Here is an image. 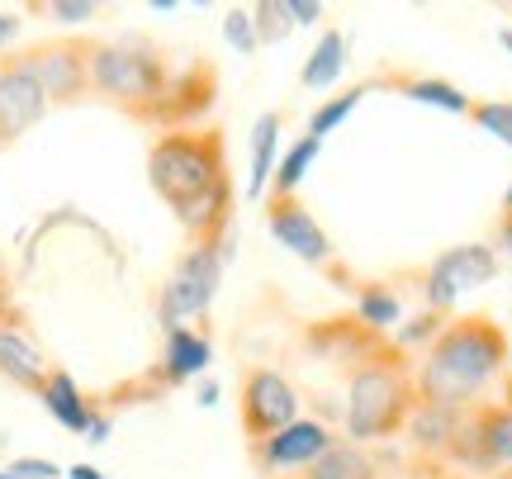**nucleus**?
<instances>
[{
	"label": "nucleus",
	"instance_id": "4468645a",
	"mask_svg": "<svg viewBox=\"0 0 512 479\" xmlns=\"http://www.w3.org/2000/svg\"><path fill=\"white\" fill-rule=\"evenodd\" d=\"M209 356H214V347H209V337H204V332H195V328H166L162 380H166V385H185V380H195V375H204Z\"/></svg>",
	"mask_w": 512,
	"mask_h": 479
},
{
	"label": "nucleus",
	"instance_id": "ddd939ff",
	"mask_svg": "<svg viewBox=\"0 0 512 479\" xmlns=\"http://www.w3.org/2000/svg\"><path fill=\"white\" fill-rule=\"evenodd\" d=\"M38 404L48 408V418L57 427H67L76 437H86L95 423V404L81 394V385H76L67 370H48V385L38 389Z\"/></svg>",
	"mask_w": 512,
	"mask_h": 479
},
{
	"label": "nucleus",
	"instance_id": "dca6fc26",
	"mask_svg": "<svg viewBox=\"0 0 512 479\" xmlns=\"http://www.w3.org/2000/svg\"><path fill=\"white\" fill-rule=\"evenodd\" d=\"M475 427H479V442L489 451L494 470H512V389L503 404H484L475 413Z\"/></svg>",
	"mask_w": 512,
	"mask_h": 479
},
{
	"label": "nucleus",
	"instance_id": "aec40b11",
	"mask_svg": "<svg viewBox=\"0 0 512 479\" xmlns=\"http://www.w3.org/2000/svg\"><path fill=\"white\" fill-rule=\"evenodd\" d=\"M294 479H375V465H370V456L361 446H332L328 456L304 465V475Z\"/></svg>",
	"mask_w": 512,
	"mask_h": 479
},
{
	"label": "nucleus",
	"instance_id": "f704fd0d",
	"mask_svg": "<svg viewBox=\"0 0 512 479\" xmlns=\"http://www.w3.org/2000/svg\"><path fill=\"white\" fill-rule=\"evenodd\" d=\"M200 404H204V408L219 404V385H204V389H200Z\"/></svg>",
	"mask_w": 512,
	"mask_h": 479
},
{
	"label": "nucleus",
	"instance_id": "c9c22d12",
	"mask_svg": "<svg viewBox=\"0 0 512 479\" xmlns=\"http://www.w3.org/2000/svg\"><path fill=\"white\" fill-rule=\"evenodd\" d=\"M498 43H503V48L512 53V29H498Z\"/></svg>",
	"mask_w": 512,
	"mask_h": 479
},
{
	"label": "nucleus",
	"instance_id": "7ed1b4c3",
	"mask_svg": "<svg viewBox=\"0 0 512 479\" xmlns=\"http://www.w3.org/2000/svg\"><path fill=\"white\" fill-rule=\"evenodd\" d=\"M418 408V385L394 356H370L366 366L351 375L347 389V437L351 442H384L408 427Z\"/></svg>",
	"mask_w": 512,
	"mask_h": 479
},
{
	"label": "nucleus",
	"instance_id": "2eb2a0df",
	"mask_svg": "<svg viewBox=\"0 0 512 479\" xmlns=\"http://www.w3.org/2000/svg\"><path fill=\"white\" fill-rule=\"evenodd\" d=\"M460 423H465L460 408L418 404L413 408V418H408V437H413V446H422V451H451Z\"/></svg>",
	"mask_w": 512,
	"mask_h": 479
},
{
	"label": "nucleus",
	"instance_id": "c756f323",
	"mask_svg": "<svg viewBox=\"0 0 512 479\" xmlns=\"http://www.w3.org/2000/svg\"><path fill=\"white\" fill-rule=\"evenodd\" d=\"M5 323H19V314H15V290H10V280L0 276V328Z\"/></svg>",
	"mask_w": 512,
	"mask_h": 479
},
{
	"label": "nucleus",
	"instance_id": "20e7f679",
	"mask_svg": "<svg viewBox=\"0 0 512 479\" xmlns=\"http://www.w3.org/2000/svg\"><path fill=\"white\" fill-rule=\"evenodd\" d=\"M166 86H171V67L152 43H143V38L91 43V91L133 110L138 119H152Z\"/></svg>",
	"mask_w": 512,
	"mask_h": 479
},
{
	"label": "nucleus",
	"instance_id": "412c9836",
	"mask_svg": "<svg viewBox=\"0 0 512 479\" xmlns=\"http://www.w3.org/2000/svg\"><path fill=\"white\" fill-rule=\"evenodd\" d=\"M408 100H418V105H441V110L451 114H470V95L451 86V81H437V76H422V81H408L403 86Z\"/></svg>",
	"mask_w": 512,
	"mask_h": 479
},
{
	"label": "nucleus",
	"instance_id": "f3484780",
	"mask_svg": "<svg viewBox=\"0 0 512 479\" xmlns=\"http://www.w3.org/2000/svg\"><path fill=\"white\" fill-rule=\"evenodd\" d=\"M342 67H347V34H342V29H328V34L313 43V57L304 62L299 81H304L309 91H328V86H337Z\"/></svg>",
	"mask_w": 512,
	"mask_h": 479
},
{
	"label": "nucleus",
	"instance_id": "423d86ee",
	"mask_svg": "<svg viewBox=\"0 0 512 479\" xmlns=\"http://www.w3.org/2000/svg\"><path fill=\"white\" fill-rule=\"evenodd\" d=\"M494 276H498L494 247H484V242H460V247L441 252V257L427 266L422 290H427V304H432V309H451L460 295L489 285Z\"/></svg>",
	"mask_w": 512,
	"mask_h": 479
},
{
	"label": "nucleus",
	"instance_id": "0eeeda50",
	"mask_svg": "<svg viewBox=\"0 0 512 479\" xmlns=\"http://www.w3.org/2000/svg\"><path fill=\"white\" fill-rule=\"evenodd\" d=\"M19 62L34 72L43 86L48 105H72L91 91V43H38L29 53H19Z\"/></svg>",
	"mask_w": 512,
	"mask_h": 479
},
{
	"label": "nucleus",
	"instance_id": "f257e3e1",
	"mask_svg": "<svg viewBox=\"0 0 512 479\" xmlns=\"http://www.w3.org/2000/svg\"><path fill=\"white\" fill-rule=\"evenodd\" d=\"M147 181L195 242H219L233 214V176L219 129H171L147 152Z\"/></svg>",
	"mask_w": 512,
	"mask_h": 479
},
{
	"label": "nucleus",
	"instance_id": "4be33fe9",
	"mask_svg": "<svg viewBox=\"0 0 512 479\" xmlns=\"http://www.w3.org/2000/svg\"><path fill=\"white\" fill-rule=\"evenodd\" d=\"M356 314H361V323L366 328H394L403 314V304L394 290H384V285H366L361 290V299H356Z\"/></svg>",
	"mask_w": 512,
	"mask_h": 479
},
{
	"label": "nucleus",
	"instance_id": "72a5a7b5",
	"mask_svg": "<svg viewBox=\"0 0 512 479\" xmlns=\"http://www.w3.org/2000/svg\"><path fill=\"white\" fill-rule=\"evenodd\" d=\"M498 238H503V247H508V257H512V209L503 214V228H498Z\"/></svg>",
	"mask_w": 512,
	"mask_h": 479
},
{
	"label": "nucleus",
	"instance_id": "2f4dec72",
	"mask_svg": "<svg viewBox=\"0 0 512 479\" xmlns=\"http://www.w3.org/2000/svg\"><path fill=\"white\" fill-rule=\"evenodd\" d=\"M15 34H19V15L15 10H0V48H5Z\"/></svg>",
	"mask_w": 512,
	"mask_h": 479
},
{
	"label": "nucleus",
	"instance_id": "5701e85b",
	"mask_svg": "<svg viewBox=\"0 0 512 479\" xmlns=\"http://www.w3.org/2000/svg\"><path fill=\"white\" fill-rule=\"evenodd\" d=\"M361 95H366V91H347V95H337V100H328V105H318V110L309 114V138H318V143H323L332 129H342V124L351 119V110L361 105Z\"/></svg>",
	"mask_w": 512,
	"mask_h": 479
},
{
	"label": "nucleus",
	"instance_id": "1a4fd4ad",
	"mask_svg": "<svg viewBox=\"0 0 512 479\" xmlns=\"http://www.w3.org/2000/svg\"><path fill=\"white\" fill-rule=\"evenodd\" d=\"M43 114H48V95L34 81V72L19 57L0 62V148L24 138Z\"/></svg>",
	"mask_w": 512,
	"mask_h": 479
},
{
	"label": "nucleus",
	"instance_id": "f8f14e48",
	"mask_svg": "<svg viewBox=\"0 0 512 479\" xmlns=\"http://www.w3.org/2000/svg\"><path fill=\"white\" fill-rule=\"evenodd\" d=\"M48 356H43V347H38L29 332L19 328V323H5L0 328V375L10 380V385L19 389H43L48 385Z\"/></svg>",
	"mask_w": 512,
	"mask_h": 479
},
{
	"label": "nucleus",
	"instance_id": "7c9ffc66",
	"mask_svg": "<svg viewBox=\"0 0 512 479\" xmlns=\"http://www.w3.org/2000/svg\"><path fill=\"white\" fill-rule=\"evenodd\" d=\"M110 418H105V413H95V423H91V432H86V442L91 446H100V442H110Z\"/></svg>",
	"mask_w": 512,
	"mask_h": 479
},
{
	"label": "nucleus",
	"instance_id": "a211bd4d",
	"mask_svg": "<svg viewBox=\"0 0 512 479\" xmlns=\"http://www.w3.org/2000/svg\"><path fill=\"white\" fill-rule=\"evenodd\" d=\"M275 143H280V114L266 110L252 124V185H247L252 200L266 195V185H271V176H275Z\"/></svg>",
	"mask_w": 512,
	"mask_h": 479
},
{
	"label": "nucleus",
	"instance_id": "39448f33",
	"mask_svg": "<svg viewBox=\"0 0 512 479\" xmlns=\"http://www.w3.org/2000/svg\"><path fill=\"white\" fill-rule=\"evenodd\" d=\"M219 280H223V238L195 242L176 261V271L166 276L162 299H157V314H162L166 328H185V318H200L219 295Z\"/></svg>",
	"mask_w": 512,
	"mask_h": 479
},
{
	"label": "nucleus",
	"instance_id": "473e14b6",
	"mask_svg": "<svg viewBox=\"0 0 512 479\" xmlns=\"http://www.w3.org/2000/svg\"><path fill=\"white\" fill-rule=\"evenodd\" d=\"M67 479H110V475H105V470H95V465H86V461H81V465H67Z\"/></svg>",
	"mask_w": 512,
	"mask_h": 479
},
{
	"label": "nucleus",
	"instance_id": "9b49d317",
	"mask_svg": "<svg viewBox=\"0 0 512 479\" xmlns=\"http://www.w3.org/2000/svg\"><path fill=\"white\" fill-rule=\"evenodd\" d=\"M266 223H271V238L280 242V247H290L299 261H328L332 257L328 233L318 228V219H313L299 200H271Z\"/></svg>",
	"mask_w": 512,
	"mask_h": 479
},
{
	"label": "nucleus",
	"instance_id": "9d476101",
	"mask_svg": "<svg viewBox=\"0 0 512 479\" xmlns=\"http://www.w3.org/2000/svg\"><path fill=\"white\" fill-rule=\"evenodd\" d=\"M332 432L323 423H309V418H299V423L280 427L275 437L266 442H256V465H261V475H280V470H304L313 465L318 456H328L332 451Z\"/></svg>",
	"mask_w": 512,
	"mask_h": 479
},
{
	"label": "nucleus",
	"instance_id": "b1692460",
	"mask_svg": "<svg viewBox=\"0 0 512 479\" xmlns=\"http://www.w3.org/2000/svg\"><path fill=\"white\" fill-rule=\"evenodd\" d=\"M252 24H256V38H261V43H280V38H290V29H294L290 5H285V0H256Z\"/></svg>",
	"mask_w": 512,
	"mask_h": 479
},
{
	"label": "nucleus",
	"instance_id": "6e6552de",
	"mask_svg": "<svg viewBox=\"0 0 512 479\" xmlns=\"http://www.w3.org/2000/svg\"><path fill=\"white\" fill-rule=\"evenodd\" d=\"M299 423V394L285 375L275 370H252L242 380V427L252 442H266L280 427Z\"/></svg>",
	"mask_w": 512,
	"mask_h": 479
},
{
	"label": "nucleus",
	"instance_id": "cd10ccee",
	"mask_svg": "<svg viewBox=\"0 0 512 479\" xmlns=\"http://www.w3.org/2000/svg\"><path fill=\"white\" fill-rule=\"evenodd\" d=\"M48 15H53L57 24H86V19L100 15V5H95V0H53Z\"/></svg>",
	"mask_w": 512,
	"mask_h": 479
},
{
	"label": "nucleus",
	"instance_id": "393cba45",
	"mask_svg": "<svg viewBox=\"0 0 512 479\" xmlns=\"http://www.w3.org/2000/svg\"><path fill=\"white\" fill-rule=\"evenodd\" d=\"M470 119H475L479 129H489L498 143H508L512 148V105L508 100H494V105H470Z\"/></svg>",
	"mask_w": 512,
	"mask_h": 479
},
{
	"label": "nucleus",
	"instance_id": "bb28decb",
	"mask_svg": "<svg viewBox=\"0 0 512 479\" xmlns=\"http://www.w3.org/2000/svg\"><path fill=\"white\" fill-rule=\"evenodd\" d=\"M5 475H15V479H62L67 470L53 461H43V456H19V461L5 465Z\"/></svg>",
	"mask_w": 512,
	"mask_h": 479
},
{
	"label": "nucleus",
	"instance_id": "f03ea898",
	"mask_svg": "<svg viewBox=\"0 0 512 479\" xmlns=\"http://www.w3.org/2000/svg\"><path fill=\"white\" fill-rule=\"evenodd\" d=\"M508 361V337L494 318H456L451 328H441L432 337V347L422 356L418 375V404L437 408H465L475 404L479 394L489 389L498 370Z\"/></svg>",
	"mask_w": 512,
	"mask_h": 479
},
{
	"label": "nucleus",
	"instance_id": "6ab92c4d",
	"mask_svg": "<svg viewBox=\"0 0 512 479\" xmlns=\"http://www.w3.org/2000/svg\"><path fill=\"white\" fill-rule=\"evenodd\" d=\"M318 152H323V143L318 138H299V143H290V152L280 157V166H275V176H271V200H294V190L304 185V176H309V166L318 162Z\"/></svg>",
	"mask_w": 512,
	"mask_h": 479
},
{
	"label": "nucleus",
	"instance_id": "c85d7f7f",
	"mask_svg": "<svg viewBox=\"0 0 512 479\" xmlns=\"http://www.w3.org/2000/svg\"><path fill=\"white\" fill-rule=\"evenodd\" d=\"M285 5H290L294 24H318V19H323V5H318V0H285Z\"/></svg>",
	"mask_w": 512,
	"mask_h": 479
},
{
	"label": "nucleus",
	"instance_id": "a878e982",
	"mask_svg": "<svg viewBox=\"0 0 512 479\" xmlns=\"http://www.w3.org/2000/svg\"><path fill=\"white\" fill-rule=\"evenodd\" d=\"M223 38L238 48V53L252 57L256 48H261V38H256V24H252V10H228V19H223Z\"/></svg>",
	"mask_w": 512,
	"mask_h": 479
},
{
	"label": "nucleus",
	"instance_id": "e433bc0d",
	"mask_svg": "<svg viewBox=\"0 0 512 479\" xmlns=\"http://www.w3.org/2000/svg\"><path fill=\"white\" fill-rule=\"evenodd\" d=\"M503 479H512V470H508V475H503Z\"/></svg>",
	"mask_w": 512,
	"mask_h": 479
}]
</instances>
